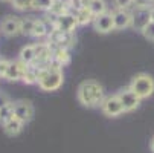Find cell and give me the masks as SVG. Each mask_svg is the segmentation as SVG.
<instances>
[{"instance_id":"obj_1","label":"cell","mask_w":154,"mask_h":153,"mask_svg":"<svg viewBox=\"0 0 154 153\" xmlns=\"http://www.w3.org/2000/svg\"><path fill=\"white\" fill-rule=\"evenodd\" d=\"M76 98L79 104H82L84 107H96V106H101V103L104 101L105 92L99 81L85 80L78 86Z\"/></svg>"},{"instance_id":"obj_2","label":"cell","mask_w":154,"mask_h":153,"mask_svg":"<svg viewBox=\"0 0 154 153\" xmlns=\"http://www.w3.org/2000/svg\"><path fill=\"white\" fill-rule=\"evenodd\" d=\"M64 75L63 68H60L57 63H51L45 68H38V87L45 92H54L58 91L63 86Z\"/></svg>"},{"instance_id":"obj_3","label":"cell","mask_w":154,"mask_h":153,"mask_svg":"<svg viewBox=\"0 0 154 153\" xmlns=\"http://www.w3.org/2000/svg\"><path fill=\"white\" fill-rule=\"evenodd\" d=\"M128 87H130L131 92L136 94V97L140 101L146 100L154 94V78L151 75L145 74V72H140V74L133 77V80L128 84Z\"/></svg>"},{"instance_id":"obj_4","label":"cell","mask_w":154,"mask_h":153,"mask_svg":"<svg viewBox=\"0 0 154 153\" xmlns=\"http://www.w3.org/2000/svg\"><path fill=\"white\" fill-rule=\"evenodd\" d=\"M75 35L73 32H63L58 29H51V32L48 34V43L52 46V49L55 48H63V49H70L72 46H75Z\"/></svg>"},{"instance_id":"obj_5","label":"cell","mask_w":154,"mask_h":153,"mask_svg":"<svg viewBox=\"0 0 154 153\" xmlns=\"http://www.w3.org/2000/svg\"><path fill=\"white\" fill-rule=\"evenodd\" d=\"M99 107H101L102 113H104L105 116H110V118H116V116H121L122 113H125L124 106H122V103H121L118 94L105 97Z\"/></svg>"},{"instance_id":"obj_6","label":"cell","mask_w":154,"mask_h":153,"mask_svg":"<svg viewBox=\"0 0 154 153\" xmlns=\"http://www.w3.org/2000/svg\"><path fill=\"white\" fill-rule=\"evenodd\" d=\"M151 8H139L136 6V9L131 12V28L142 32L149 23H151Z\"/></svg>"},{"instance_id":"obj_7","label":"cell","mask_w":154,"mask_h":153,"mask_svg":"<svg viewBox=\"0 0 154 153\" xmlns=\"http://www.w3.org/2000/svg\"><path fill=\"white\" fill-rule=\"evenodd\" d=\"M12 104H14V116L15 118L23 121L25 124L32 121V118H34V106L31 104V101L18 100V101H12Z\"/></svg>"},{"instance_id":"obj_8","label":"cell","mask_w":154,"mask_h":153,"mask_svg":"<svg viewBox=\"0 0 154 153\" xmlns=\"http://www.w3.org/2000/svg\"><path fill=\"white\" fill-rule=\"evenodd\" d=\"M93 28L99 34H108L115 29V21H113V12H104L101 15H96L93 18Z\"/></svg>"},{"instance_id":"obj_9","label":"cell","mask_w":154,"mask_h":153,"mask_svg":"<svg viewBox=\"0 0 154 153\" xmlns=\"http://www.w3.org/2000/svg\"><path fill=\"white\" fill-rule=\"evenodd\" d=\"M76 26H78V20H76L75 14L66 12V14L57 17L54 29H58V31H63V32H73Z\"/></svg>"},{"instance_id":"obj_10","label":"cell","mask_w":154,"mask_h":153,"mask_svg":"<svg viewBox=\"0 0 154 153\" xmlns=\"http://www.w3.org/2000/svg\"><path fill=\"white\" fill-rule=\"evenodd\" d=\"M118 97H119V100H121V103H122V106H124V110H125V112H133V110H136V109L139 107V104H140V100L136 97L134 92L130 91V87L119 91V92H118Z\"/></svg>"},{"instance_id":"obj_11","label":"cell","mask_w":154,"mask_h":153,"mask_svg":"<svg viewBox=\"0 0 154 153\" xmlns=\"http://www.w3.org/2000/svg\"><path fill=\"white\" fill-rule=\"evenodd\" d=\"M20 26H21V18L15 15H8L3 18L2 25H0V31L6 37H12V35L20 34Z\"/></svg>"},{"instance_id":"obj_12","label":"cell","mask_w":154,"mask_h":153,"mask_svg":"<svg viewBox=\"0 0 154 153\" xmlns=\"http://www.w3.org/2000/svg\"><path fill=\"white\" fill-rule=\"evenodd\" d=\"M28 66H29V64H25L23 61H20V60L9 61V68L6 71L5 78L8 81H18V80H21L23 75H25V72L28 71Z\"/></svg>"},{"instance_id":"obj_13","label":"cell","mask_w":154,"mask_h":153,"mask_svg":"<svg viewBox=\"0 0 154 153\" xmlns=\"http://www.w3.org/2000/svg\"><path fill=\"white\" fill-rule=\"evenodd\" d=\"M113 21H115V29H125L131 26V12L127 9H116L113 11Z\"/></svg>"},{"instance_id":"obj_14","label":"cell","mask_w":154,"mask_h":153,"mask_svg":"<svg viewBox=\"0 0 154 153\" xmlns=\"http://www.w3.org/2000/svg\"><path fill=\"white\" fill-rule=\"evenodd\" d=\"M23 126H25V123L23 121H20L18 118H11L9 121H6V123H3V130H5V133L8 135V136H17L21 130H23Z\"/></svg>"},{"instance_id":"obj_15","label":"cell","mask_w":154,"mask_h":153,"mask_svg":"<svg viewBox=\"0 0 154 153\" xmlns=\"http://www.w3.org/2000/svg\"><path fill=\"white\" fill-rule=\"evenodd\" d=\"M54 63H57L60 68L66 66L70 63V52L69 49H63V48H55L54 49Z\"/></svg>"},{"instance_id":"obj_16","label":"cell","mask_w":154,"mask_h":153,"mask_svg":"<svg viewBox=\"0 0 154 153\" xmlns=\"http://www.w3.org/2000/svg\"><path fill=\"white\" fill-rule=\"evenodd\" d=\"M18 60H20V61H23L25 64H32V63L35 61V46H34V45H28V46H25L23 49L20 51Z\"/></svg>"},{"instance_id":"obj_17","label":"cell","mask_w":154,"mask_h":153,"mask_svg":"<svg viewBox=\"0 0 154 153\" xmlns=\"http://www.w3.org/2000/svg\"><path fill=\"white\" fill-rule=\"evenodd\" d=\"M75 17L78 20V25H87V23H90V21H93V18H95V15L92 14L89 6L75 11Z\"/></svg>"},{"instance_id":"obj_18","label":"cell","mask_w":154,"mask_h":153,"mask_svg":"<svg viewBox=\"0 0 154 153\" xmlns=\"http://www.w3.org/2000/svg\"><path fill=\"white\" fill-rule=\"evenodd\" d=\"M51 31L48 29V25L45 20H35V25H34V29H32V37L35 38H43L46 37Z\"/></svg>"},{"instance_id":"obj_19","label":"cell","mask_w":154,"mask_h":153,"mask_svg":"<svg viewBox=\"0 0 154 153\" xmlns=\"http://www.w3.org/2000/svg\"><path fill=\"white\" fill-rule=\"evenodd\" d=\"M89 9L96 17V15H101V14L107 12V3H105V0H90Z\"/></svg>"},{"instance_id":"obj_20","label":"cell","mask_w":154,"mask_h":153,"mask_svg":"<svg viewBox=\"0 0 154 153\" xmlns=\"http://www.w3.org/2000/svg\"><path fill=\"white\" fill-rule=\"evenodd\" d=\"M21 81L26 83V84H37L38 83V68L28 66V71L25 72Z\"/></svg>"},{"instance_id":"obj_21","label":"cell","mask_w":154,"mask_h":153,"mask_svg":"<svg viewBox=\"0 0 154 153\" xmlns=\"http://www.w3.org/2000/svg\"><path fill=\"white\" fill-rule=\"evenodd\" d=\"M35 20L32 17H26V18H21V26H20V34L23 35H32V29L35 25Z\"/></svg>"},{"instance_id":"obj_22","label":"cell","mask_w":154,"mask_h":153,"mask_svg":"<svg viewBox=\"0 0 154 153\" xmlns=\"http://www.w3.org/2000/svg\"><path fill=\"white\" fill-rule=\"evenodd\" d=\"M11 118H14V104H12V101L9 104H6L5 107L0 109V121H2V124L9 121Z\"/></svg>"},{"instance_id":"obj_23","label":"cell","mask_w":154,"mask_h":153,"mask_svg":"<svg viewBox=\"0 0 154 153\" xmlns=\"http://www.w3.org/2000/svg\"><path fill=\"white\" fill-rule=\"evenodd\" d=\"M12 6L18 11H28L34 9V0H11Z\"/></svg>"},{"instance_id":"obj_24","label":"cell","mask_w":154,"mask_h":153,"mask_svg":"<svg viewBox=\"0 0 154 153\" xmlns=\"http://www.w3.org/2000/svg\"><path fill=\"white\" fill-rule=\"evenodd\" d=\"M52 3H54V0H34V9L49 11Z\"/></svg>"},{"instance_id":"obj_25","label":"cell","mask_w":154,"mask_h":153,"mask_svg":"<svg viewBox=\"0 0 154 153\" xmlns=\"http://www.w3.org/2000/svg\"><path fill=\"white\" fill-rule=\"evenodd\" d=\"M142 35L146 38V40H151L154 41V21H151V23L142 31Z\"/></svg>"},{"instance_id":"obj_26","label":"cell","mask_w":154,"mask_h":153,"mask_svg":"<svg viewBox=\"0 0 154 153\" xmlns=\"http://www.w3.org/2000/svg\"><path fill=\"white\" fill-rule=\"evenodd\" d=\"M134 3V0H115L116 9H127Z\"/></svg>"},{"instance_id":"obj_27","label":"cell","mask_w":154,"mask_h":153,"mask_svg":"<svg viewBox=\"0 0 154 153\" xmlns=\"http://www.w3.org/2000/svg\"><path fill=\"white\" fill-rule=\"evenodd\" d=\"M8 68H9V61H6V60H0V77H3V78H5Z\"/></svg>"},{"instance_id":"obj_28","label":"cell","mask_w":154,"mask_h":153,"mask_svg":"<svg viewBox=\"0 0 154 153\" xmlns=\"http://www.w3.org/2000/svg\"><path fill=\"white\" fill-rule=\"evenodd\" d=\"M9 103H11V100L8 98V95L0 92V109H2V107H5V106H6V104H9Z\"/></svg>"},{"instance_id":"obj_29","label":"cell","mask_w":154,"mask_h":153,"mask_svg":"<svg viewBox=\"0 0 154 153\" xmlns=\"http://www.w3.org/2000/svg\"><path fill=\"white\" fill-rule=\"evenodd\" d=\"M151 2H152V0H134L133 5H136V6H139V8H146V6H149Z\"/></svg>"},{"instance_id":"obj_30","label":"cell","mask_w":154,"mask_h":153,"mask_svg":"<svg viewBox=\"0 0 154 153\" xmlns=\"http://www.w3.org/2000/svg\"><path fill=\"white\" fill-rule=\"evenodd\" d=\"M149 148H151V151L154 153V138L151 139V144H149Z\"/></svg>"},{"instance_id":"obj_31","label":"cell","mask_w":154,"mask_h":153,"mask_svg":"<svg viewBox=\"0 0 154 153\" xmlns=\"http://www.w3.org/2000/svg\"><path fill=\"white\" fill-rule=\"evenodd\" d=\"M149 14H151V21H154V8H151V12Z\"/></svg>"}]
</instances>
